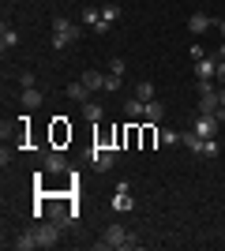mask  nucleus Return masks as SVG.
Returning <instances> with one entry per match:
<instances>
[{
  "label": "nucleus",
  "mask_w": 225,
  "mask_h": 251,
  "mask_svg": "<svg viewBox=\"0 0 225 251\" xmlns=\"http://www.w3.org/2000/svg\"><path fill=\"white\" fill-rule=\"evenodd\" d=\"M98 248H117V251H124V248H135V236H131L124 225H109L105 232H101V240H98Z\"/></svg>",
  "instance_id": "nucleus-1"
},
{
  "label": "nucleus",
  "mask_w": 225,
  "mask_h": 251,
  "mask_svg": "<svg viewBox=\"0 0 225 251\" xmlns=\"http://www.w3.org/2000/svg\"><path fill=\"white\" fill-rule=\"evenodd\" d=\"M75 38H79V30H75L72 23L64 15H53V49H68Z\"/></svg>",
  "instance_id": "nucleus-2"
},
{
  "label": "nucleus",
  "mask_w": 225,
  "mask_h": 251,
  "mask_svg": "<svg viewBox=\"0 0 225 251\" xmlns=\"http://www.w3.org/2000/svg\"><path fill=\"white\" fill-rule=\"evenodd\" d=\"M79 19H83V26H90V30H98V34H105L109 26H113V23H105V19H101V11H98V8H90V4H86V8L79 11Z\"/></svg>",
  "instance_id": "nucleus-3"
},
{
  "label": "nucleus",
  "mask_w": 225,
  "mask_h": 251,
  "mask_svg": "<svg viewBox=\"0 0 225 251\" xmlns=\"http://www.w3.org/2000/svg\"><path fill=\"white\" fill-rule=\"evenodd\" d=\"M38 244H42V248H56V244H60V225H56V221H49V225H38Z\"/></svg>",
  "instance_id": "nucleus-4"
},
{
  "label": "nucleus",
  "mask_w": 225,
  "mask_h": 251,
  "mask_svg": "<svg viewBox=\"0 0 225 251\" xmlns=\"http://www.w3.org/2000/svg\"><path fill=\"white\" fill-rule=\"evenodd\" d=\"M90 161H94L101 173H109V169L117 165V150H109V147H94V150H90Z\"/></svg>",
  "instance_id": "nucleus-5"
},
{
  "label": "nucleus",
  "mask_w": 225,
  "mask_h": 251,
  "mask_svg": "<svg viewBox=\"0 0 225 251\" xmlns=\"http://www.w3.org/2000/svg\"><path fill=\"white\" fill-rule=\"evenodd\" d=\"M192 131H195V135H203V139H214V131H218V116H214V113H199V120H195Z\"/></svg>",
  "instance_id": "nucleus-6"
},
{
  "label": "nucleus",
  "mask_w": 225,
  "mask_h": 251,
  "mask_svg": "<svg viewBox=\"0 0 225 251\" xmlns=\"http://www.w3.org/2000/svg\"><path fill=\"white\" fill-rule=\"evenodd\" d=\"M210 26H214V19H210L206 11H192V15H188V30L192 34H206Z\"/></svg>",
  "instance_id": "nucleus-7"
},
{
  "label": "nucleus",
  "mask_w": 225,
  "mask_h": 251,
  "mask_svg": "<svg viewBox=\"0 0 225 251\" xmlns=\"http://www.w3.org/2000/svg\"><path fill=\"white\" fill-rule=\"evenodd\" d=\"M214 68H218V52L214 56H199L195 60V79H214Z\"/></svg>",
  "instance_id": "nucleus-8"
},
{
  "label": "nucleus",
  "mask_w": 225,
  "mask_h": 251,
  "mask_svg": "<svg viewBox=\"0 0 225 251\" xmlns=\"http://www.w3.org/2000/svg\"><path fill=\"white\" fill-rule=\"evenodd\" d=\"M45 173H68V157L60 150H45Z\"/></svg>",
  "instance_id": "nucleus-9"
},
{
  "label": "nucleus",
  "mask_w": 225,
  "mask_h": 251,
  "mask_svg": "<svg viewBox=\"0 0 225 251\" xmlns=\"http://www.w3.org/2000/svg\"><path fill=\"white\" fill-rule=\"evenodd\" d=\"M42 101H45V94H42V90H34V86L19 94V105L26 109V113H34V109H42Z\"/></svg>",
  "instance_id": "nucleus-10"
},
{
  "label": "nucleus",
  "mask_w": 225,
  "mask_h": 251,
  "mask_svg": "<svg viewBox=\"0 0 225 251\" xmlns=\"http://www.w3.org/2000/svg\"><path fill=\"white\" fill-rule=\"evenodd\" d=\"M11 248H15V251H34V248H42V244H38V232L26 229V232H19V236L11 240Z\"/></svg>",
  "instance_id": "nucleus-11"
},
{
  "label": "nucleus",
  "mask_w": 225,
  "mask_h": 251,
  "mask_svg": "<svg viewBox=\"0 0 225 251\" xmlns=\"http://www.w3.org/2000/svg\"><path fill=\"white\" fill-rule=\"evenodd\" d=\"M83 86L86 90H105V75L98 68H90V72H83Z\"/></svg>",
  "instance_id": "nucleus-12"
},
{
  "label": "nucleus",
  "mask_w": 225,
  "mask_h": 251,
  "mask_svg": "<svg viewBox=\"0 0 225 251\" xmlns=\"http://www.w3.org/2000/svg\"><path fill=\"white\" fill-rule=\"evenodd\" d=\"M143 116H147V124H161V116H165V105H161V101H147Z\"/></svg>",
  "instance_id": "nucleus-13"
},
{
  "label": "nucleus",
  "mask_w": 225,
  "mask_h": 251,
  "mask_svg": "<svg viewBox=\"0 0 225 251\" xmlns=\"http://www.w3.org/2000/svg\"><path fill=\"white\" fill-rule=\"evenodd\" d=\"M83 116L90 120V124H98V120H105V109L98 101H83Z\"/></svg>",
  "instance_id": "nucleus-14"
},
{
  "label": "nucleus",
  "mask_w": 225,
  "mask_h": 251,
  "mask_svg": "<svg viewBox=\"0 0 225 251\" xmlns=\"http://www.w3.org/2000/svg\"><path fill=\"white\" fill-rule=\"evenodd\" d=\"M15 45H19V34L11 30V26H0V49L8 52V49H15Z\"/></svg>",
  "instance_id": "nucleus-15"
},
{
  "label": "nucleus",
  "mask_w": 225,
  "mask_h": 251,
  "mask_svg": "<svg viewBox=\"0 0 225 251\" xmlns=\"http://www.w3.org/2000/svg\"><path fill=\"white\" fill-rule=\"evenodd\" d=\"M143 109H147V101H139V98H135V94H131L128 101H124V113L131 116V124H135V116H143Z\"/></svg>",
  "instance_id": "nucleus-16"
},
{
  "label": "nucleus",
  "mask_w": 225,
  "mask_h": 251,
  "mask_svg": "<svg viewBox=\"0 0 225 251\" xmlns=\"http://www.w3.org/2000/svg\"><path fill=\"white\" fill-rule=\"evenodd\" d=\"M64 94L72 98V101H79V105H83V101H86V94H90V90H86V86H83V79H79V83H68V90H64Z\"/></svg>",
  "instance_id": "nucleus-17"
},
{
  "label": "nucleus",
  "mask_w": 225,
  "mask_h": 251,
  "mask_svg": "<svg viewBox=\"0 0 225 251\" xmlns=\"http://www.w3.org/2000/svg\"><path fill=\"white\" fill-rule=\"evenodd\" d=\"M180 143H184L188 150H192V154H199V150H203V135H195V131H184V135H180Z\"/></svg>",
  "instance_id": "nucleus-18"
},
{
  "label": "nucleus",
  "mask_w": 225,
  "mask_h": 251,
  "mask_svg": "<svg viewBox=\"0 0 225 251\" xmlns=\"http://www.w3.org/2000/svg\"><path fill=\"white\" fill-rule=\"evenodd\" d=\"M135 98H139V101H154V83H150V79L135 83Z\"/></svg>",
  "instance_id": "nucleus-19"
},
{
  "label": "nucleus",
  "mask_w": 225,
  "mask_h": 251,
  "mask_svg": "<svg viewBox=\"0 0 225 251\" xmlns=\"http://www.w3.org/2000/svg\"><path fill=\"white\" fill-rule=\"evenodd\" d=\"M113 210H131V195H128V184H120L117 199H113Z\"/></svg>",
  "instance_id": "nucleus-20"
},
{
  "label": "nucleus",
  "mask_w": 225,
  "mask_h": 251,
  "mask_svg": "<svg viewBox=\"0 0 225 251\" xmlns=\"http://www.w3.org/2000/svg\"><path fill=\"white\" fill-rule=\"evenodd\" d=\"M15 79H19V86H23V90H30V86L38 83V75H34V72H26V68H23V72H15Z\"/></svg>",
  "instance_id": "nucleus-21"
},
{
  "label": "nucleus",
  "mask_w": 225,
  "mask_h": 251,
  "mask_svg": "<svg viewBox=\"0 0 225 251\" xmlns=\"http://www.w3.org/2000/svg\"><path fill=\"white\" fill-rule=\"evenodd\" d=\"M158 139L165 143V147H173V143H180V131H173V127H161V131H158Z\"/></svg>",
  "instance_id": "nucleus-22"
},
{
  "label": "nucleus",
  "mask_w": 225,
  "mask_h": 251,
  "mask_svg": "<svg viewBox=\"0 0 225 251\" xmlns=\"http://www.w3.org/2000/svg\"><path fill=\"white\" fill-rule=\"evenodd\" d=\"M222 150H218V143L214 139H203V150H199V157H218Z\"/></svg>",
  "instance_id": "nucleus-23"
},
{
  "label": "nucleus",
  "mask_w": 225,
  "mask_h": 251,
  "mask_svg": "<svg viewBox=\"0 0 225 251\" xmlns=\"http://www.w3.org/2000/svg\"><path fill=\"white\" fill-rule=\"evenodd\" d=\"M101 19H105V23L120 19V8H117V4H105V8H101Z\"/></svg>",
  "instance_id": "nucleus-24"
},
{
  "label": "nucleus",
  "mask_w": 225,
  "mask_h": 251,
  "mask_svg": "<svg viewBox=\"0 0 225 251\" xmlns=\"http://www.w3.org/2000/svg\"><path fill=\"white\" fill-rule=\"evenodd\" d=\"M109 72H113V75H124V60H120V56H113V60H109Z\"/></svg>",
  "instance_id": "nucleus-25"
},
{
  "label": "nucleus",
  "mask_w": 225,
  "mask_h": 251,
  "mask_svg": "<svg viewBox=\"0 0 225 251\" xmlns=\"http://www.w3.org/2000/svg\"><path fill=\"white\" fill-rule=\"evenodd\" d=\"M105 90H120V75H113V72L105 75Z\"/></svg>",
  "instance_id": "nucleus-26"
},
{
  "label": "nucleus",
  "mask_w": 225,
  "mask_h": 251,
  "mask_svg": "<svg viewBox=\"0 0 225 251\" xmlns=\"http://www.w3.org/2000/svg\"><path fill=\"white\" fill-rule=\"evenodd\" d=\"M214 79L225 86V60H218V68H214Z\"/></svg>",
  "instance_id": "nucleus-27"
},
{
  "label": "nucleus",
  "mask_w": 225,
  "mask_h": 251,
  "mask_svg": "<svg viewBox=\"0 0 225 251\" xmlns=\"http://www.w3.org/2000/svg\"><path fill=\"white\" fill-rule=\"evenodd\" d=\"M154 139H158V131H154V127H143V143H147V147L154 143Z\"/></svg>",
  "instance_id": "nucleus-28"
},
{
  "label": "nucleus",
  "mask_w": 225,
  "mask_h": 251,
  "mask_svg": "<svg viewBox=\"0 0 225 251\" xmlns=\"http://www.w3.org/2000/svg\"><path fill=\"white\" fill-rule=\"evenodd\" d=\"M214 30H218V34L225 38V19H222V23H214Z\"/></svg>",
  "instance_id": "nucleus-29"
},
{
  "label": "nucleus",
  "mask_w": 225,
  "mask_h": 251,
  "mask_svg": "<svg viewBox=\"0 0 225 251\" xmlns=\"http://www.w3.org/2000/svg\"><path fill=\"white\" fill-rule=\"evenodd\" d=\"M218 101H222V105H225V86H222V90H218Z\"/></svg>",
  "instance_id": "nucleus-30"
},
{
  "label": "nucleus",
  "mask_w": 225,
  "mask_h": 251,
  "mask_svg": "<svg viewBox=\"0 0 225 251\" xmlns=\"http://www.w3.org/2000/svg\"><path fill=\"white\" fill-rule=\"evenodd\" d=\"M218 60H225V42H222V49H218Z\"/></svg>",
  "instance_id": "nucleus-31"
}]
</instances>
